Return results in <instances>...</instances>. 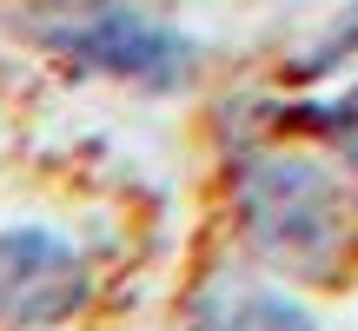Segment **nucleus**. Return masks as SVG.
<instances>
[{
	"mask_svg": "<svg viewBox=\"0 0 358 331\" xmlns=\"http://www.w3.org/2000/svg\"><path fill=\"white\" fill-rule=\"evenodd\" d=\"M239 205L252 219V239L292 265H325L345 239V205L338 186L306 159H266L245 172Z\"/></svg>",
	"mask_w": 358,
	"mask_h": 331,
	"instance_id": "f257e3e1",
	"label": "nucleus"
},
{
	"mask_svg": "<svg viewBox=\"0 0 358 331\" xmlns=\"http://www.w3.org/2000/svg\"><path fill=\"white\" fill-rule=\"evenodd\" d=\"M87 305V265L60 232L7 226L0 232V325L40 331Z\"/></svg>",
	"mask_w": 358,
	"mask_h": 331,
	"instance_id": "f03ea898",
	"label": "nucleus"
},
{
	"mask_svg": "<svg viewBox=\"0 0 358 331\" xmlns=\"http://www.w3.org/2000/svg\"><path fill=\"white\" fill-rule=\"evenodd\" d=\"M53 47L80 66H100V73L120 80H146V87H179L192 66V47L173 34V27L146 20L133 7H93L80 20L53 27Z\"/></svg>",
	"mask_w": 358,
	"mask_h": 331,
	"instance_id": "7ed1b4c3",
	"label": "nucleus"
},
{
	"mask_svg": "<svg viewBox=\"0 0 358 331\" xmlns=\"http://www.w3.org/2000/svg\"><path fill=\"white\" fill-rule=\"evenodd\" d=\"M199 331H312V325L272 292H232L199 311Z\"/></svg>",
	"mask_w": 358,
	"mask_h": 331,
	"instance_id": "20e7f679",
	"label": "nucleus"
},
{
	"mask_svg": "<svg viewBox=\"0 0 358 331\" xmlns=\"http://www.w3.org/2000/svg\"><path fill=\"white\" fill-rule=\"evenodd\" d=\"M325 126H332L338 140H345V153H352V166H358V87H352L345 100L332 106V113H325Z\"/></svg>",
	"mask_w": 358,
	"mask_h": 331,
	"instance_id": "39448f33",
	"label": "nucleus"
},
{
	"mask_svg": "<svg viewBox=\"0 0 358 331\" xmlns=\"http://www.w3.org/2000/svg\"><path fill=\"white\" fill-rule=\"evenodd\" d=\"M338 47H358V20L345 27V34H338Z\"/></svg>",
	"mask_w": 358,
	"mask_h": 331,
	"instance_id": "423d86ee",
	"label": "nucleus"
}]
</instances>
